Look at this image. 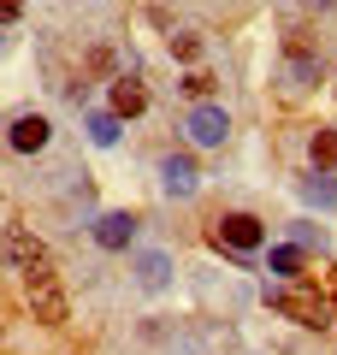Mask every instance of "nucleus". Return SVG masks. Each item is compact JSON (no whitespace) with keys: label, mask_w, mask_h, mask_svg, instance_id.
<instances>
[{"label":"nucleus","mask_w":337,"mask_h":355,"mask_svg":"<svg viewBox=\"0 0 337 355\" xmlns=\"http://www.w3.org/2000/svg\"><path fill=\"white\" fill-rule=\"evenodd\" d=\"M266 302H273V314L296 320V326H308V331H331V326H337L331 302H325L313 284H273V291H266Z\"/></svg>","instance_id":"nucleus-1"},{"label":"nucleus","mask_w":337,"mask_h":355,"mask_svg":"<svg viewBox=\"0 0 337 355\" xmlns=\"http://www.w3.org/2000/svg\"><path fill=\"white\" fill-rule=\"evenodd\" d=\"M24 296H30V314H36L42 326H65V291H60V272H53V266L24 272Z\"/></svg>","instance_id":"nucleus-2"},{"label":"nucleus","mask_w":337,"mask_h":355,"mask_svg":"<svg viewBox=\"0 0 337 355\" xmlns=\"http://www.w3.org/2000/svg\"><path fill=\"white\" fill-rule=\"evenodd\" d=\"M0 254H6V266H12V272H36V266H53L48 243H42L30 225H6V237H0Z\"/></svg>","instance_id":"nucleus-3"},{"label":"nucleus","mask_w":337,"mask_h":355,"mask_svg":"<svg viewBox=\"0 0 337 355\" xmlns=\"http://www.w3.org/2000/svg\"><path fill=\"white\" fill-rule=\"evenodd\" d=\"M261 237H266V225L254 214H225L219 231H213V243L231 249V254H254V249H261Z\"/></svg>","instance_id":"nucleus-4"},{"label":"nucleus","mask_w":337,"mask_h":355,"mask_svg":"<svg viewBox=\"0 0 337 355\" xmlns=\"http://www.w3.org/2000/svg\"><path fill=\"white\" fill-rule=\"evenodd\" d=\"M184 130H189V142H196V148H219L225 130H231V119H225L219 101H196V107H189V119H184Z\"/></svg>","instance_id":"nucleus-5"},{"label":"nucleus","mask_w":337,"mask_h":355,"mask_svg":"<svg viewBox=\"0 0 337 355\" xmlns=\"http://www.w3.org/2000/svg\"><path fill=\"white\" fill-rule=\"evenodd\" d=\"M6 142H12V154H42L53 142V125L42 113H18L12 119V130H6Z\"/></svg>","instance_id":"nucleus-6"},{"label":"nucleus","mask_w":337,"mask_h":355,"mask_svg":"<svg viewBox=\"0 0 337 355\" xmlns=\"http://www.w3.org/2000/svg\"><path fill=\"white\" fill-rule=\"evenodd\" d=\"M112 113H119V119H137V113H148V89H142V77H137V71L112 77Z\"/></svg>","instance_id":"nucleus-7"},{"label":"nucleus","mask_w":337,"mask_h":355,"mask_svg":"<svg viewBox=\"0 0 337 355\" xmlns=\"http://www.w3.org/2000/svg\"><path fill=\"white\" fill-rule=\"evenodd\" d=\"M130 237H137V214H101L95 219V243L101 249H130Z\"/></svg>","instance_id":"nucleus-8"},{"label":"nucleus","mask_w":337,"mask_h":355,"mask_svg":"<svg viewBox=\"0 0 337 355\" xmlns=\"http://www.w3.org/2000/svg\"><path fill=\"white\" fill-rule=\"evenodd\" d=\"M160 184H166V196H196L201 172H196V160H189V154H172V160L160 166Z\"/></svg>","instance_id":"nucleus-9"},{"label":"nucleus","mask_w":337,"mask_h":355,"mask_svg":"<svg viewBox=\"0 0 337 355\" xmlns=\"http://www.w3.org/2000/svg\"><path fill=\"white\" fill-rule=\"evenodd\" d=\"M166 279H172V261H166L160 249L137 254V284H142V291H166Z\"/></svg>","instance_id":"nucleus-10"},{"label":"nucleus","mask_w":337,"mask_h":355,"mask_svg":"<svg viewBox=\"0 0 337 355\" xmlns=\"http://www.w3.org/2000/svg\"><path fill=\"white\" fill-rule=\"evenodd\" d=\"M313 77H320V60H308V53L290 48V60H284V89H290V95H302Z\"/></svg>","instance_id":"nucleus-11"},{"label":"nucleus","mask_w":337,"mask_h":355,"mask_svg":"<svg viewBox=\"0 0 337 355\" xmlns=\"http://www.w3.org/2000/svg\"><path fill=\"white\" fill-rule=\"evenodd\" d=\"M302 243H278L273 254H266V272H278V279H302Z\"/></svg>","instance_id":"nucleus-12"},{"label":"nucleus","mask_w":337,"mask_h":355,"mask_svg":"<svg viewBox=\"0 0 337 355\" xmlns=\"http://www.w3.org/2000/svg\"><path fill=\"white\" fill-rule=\"evenodd\" d=\"M313 166H320V172H337V130L331 125L313 130Z\"/></svg>","instance_id":"nucleus-13"},{"label":"nucleus","mask_w":337,"mask_h":355,"mask_svg":"<svg viewBox=\"0 0 337 355\" xmlns=\"http://www.w3.org/2000/svg\"><path fill=\"white\" fill-rule=\"evenodd\" d=\"M89 142L95 148H112L119 142V113H89Z\"/></svg>","instance_id":"nucleus-14"},{"label":"nucleus","mask_w":337,"mask_h":355,"mask_svg":"<svg viewBox=\"0 0 337 355\" xmlns=\"http://www.w3.org/2000/svg\"><path fill=\"white\" fill-rule=\"evenodd\" d=\"M302 196H308V202H320V207H331V202H337V184H331V178H308V184H302Z\"/></svg>","instance_id":"nucleus-15"},{"label":"nucleus","mask_w":337,"mask_h":355,"mask_svg":"<svg viewBox=\"0 0 337 355\" xmlns=\"http://www.w3.org/2000/svg\"><path fill=\"white\" fill-rule=\"evenodd\" d=\"M172 60H201V36H184V30H178L172 36Z\"/></svg>","instance_id":"nucleus-16"},{"label":"nucleus","mask_w":337,"mask_h":355,"mask_svg":"<svg viewBox=\"0 0 337 355\" xmlns=\"http://www.w3.org/2000/svg\"><path fill=\"white\" fill-rule=\"evenodd\" d=\"M184 89L196 95V101H207V95H213V77H207V71H189V77H184Z\"/></svg>","instance_id":"nucleus-17"},{"label":"nucleus","mask_w":337,"mask_h":355,"mask_svg":"<svg viewBox=\"0 0 337 355\" xmlns=\"http://www.w3.org/2000/svg\"><path fill=\"white\" fill-rule=\"evenodd\" d=\"M24 18V0H0V24H18Z\"/></svg>","instance_id":"nucleus-18"},{"label":"nucleus","mask_w":337,"mask_h":355,"mask_svg":"<svg viewBox=\"0 0 337 355\" xmlns=\"http://www.w3.org/2000/svg\"><path fill=\"white\" fill-rule=\"evenodd\" d=\"M302 6H308V12H325V6H331V0H302Z\"/></svg>","instance_id":"nucleus-19"}]
</instances>
